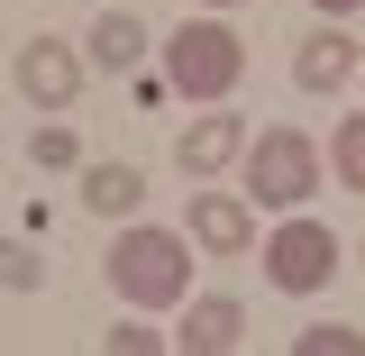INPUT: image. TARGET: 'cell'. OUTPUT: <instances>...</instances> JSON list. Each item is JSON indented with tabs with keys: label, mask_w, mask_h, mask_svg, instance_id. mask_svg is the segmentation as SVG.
Returning <instances> with one entry per match:
<instances>
[{
	"label": "cell",
	"mask_w": 365,
	"mask_h": 356,
	"mask_svg": "<svg viewBox=\"0 0 365 356\" xmlns=\"http://www.w3.org/2000/svg\"><path fill=\"white\" fill-rule=\"evenodd\" d=\"M201 9H247V0H201Z\"/></svg>",
	"instance_id": "cell-18"
},
{
	"label": "cell",
	"mask_w": 365,
	"mask_h": 356,
	"mask_svg": "<svg viewBox=\"0 0 365 356\" xmlns=\"http://www.w3.org/2000/svg\"><path fill=\"white\" fill-rule=\"evenodd\" d=\"M165 83L182 91V101H228V91L247 83V37L228 28V9H210V19H182L174 37H165Z\"/></svg>",
	"instance_id": "cell-2"
},
{
	"label": "cell",
	"mask_w": 365,
	"mask_h": 356,
	"mask_svg": "<svg viewBox=\"0 0 365 356\" xmlns=\"http://www.w3.org/2000/svg\"><path fill=\"white\" fill-rule=\"evenodd\" d=\"M83 37H91V64H101V73H137V55H146V19H128V9H101Z\"/></svg>",
	"instance_id": "cell-11"
},
{
	"label": "cell",
	"mask_w": 365,
	"mask_h": 356,
	"mask_svg": "<svg viewBox=\"0 0 365 356\" xmlns=\"http://www.w3.org/2000/svg\"><path fill=\"white\" fill-rule=\"evenodd\" d=\"M28 156H37L46 174H55V165H73V128H64V119H46V128L28 137Z\"/></svg>",
	"instance_id": "cell-15"
},
{
	"label": "cell",
	"mask_w": 365,
	"mask_h": 356,
	"mask_svg": "<svg viewBox=\"0 0 365 356\" xmlns=\"http://www.w3.org/2000/svg\"><path fill=\"white\" fill-rule=\"evenodd\" d=\"M110 347H119V356H155V347H174V338H165V329H146V320H119V329H110Z\"/></svg>",
	"instance_id": "cell-16"
},
{
	"label": "cell",
	"mask_w": 365,
	"mask_h": 356,
	"mask_svg": "<svg viewBox=\"0 0 365 356\" xmlns=\"http://www.w3.org/2000/svg\"><path fill=\"white\" fill-rule=\"evenodd\" d=\"M237 165H247V192H256L265 210H302V201L319 192V146L302 128H256Z\"/></svg>",
	"instance_id": "cell-4"
},
{
	"label": "cell",
	"mask_w": 365,
	"mask_h": 356,
	"mask_svg": "<svg viewBox=\"0 0 365 356\" xmlns=\"http://www.w3.org/2000/svg\"><path fill=\"white\" fill-rule=\"evenodd\" d=\"M329 174L347 183V192H365V110H347V119L329 128Z\"/></svg>",
	"instance_id": "cell-12"
},
{
	"label": "cell",
	"mask_w": 365,
	"mask_h": 356,
	"mask_svg": "<svg viewBox=\"0 0 365 356\" xmlns=\"http://www.w3.org/2000/svg\"><path fill=\"white\" fill-rule=\"evenodd\" d=\"M311 9H319V19H356L365 0H311Z\"/></svg>",
	"instance_id": "cell-17"
},
{
	"label": "cell",
	"mask_w": 365,
	"mask_h": 356,
	"mask_svg": "<svg viewBox=\"0 0 365 356\" xmlns=\"http://www.w3.org/2000/svg\"><path fill=\"white\" fill-rule=\"evenodd\" d=\"M247 338V311L228 302V293H201V302H182V329H174V347L182 356H228Z\"/></svg>",
	"instance_id": "cell-9"
},
{
	"label": "cell",
	"mask_w": 365,
	"mask_h": 356,
	"mask_svg": "<svg viewBox=\"0 0 365 356\" xmlns=\"http://www.w3.org/2000/svg\"><path fill=\"white\" fill-rule=\"evenodd\" d=\"M137 201H146V174L137 165H83V210L91 220H137Z\"/></svg>",
	"instance_id": "cell-10"
},
{
	"label": "cell",
	"mask_w": 365,
	"mask_h": 356,
	"mask_svg": "<svg viewBox=\"0 0 365 356\" xmlns=\"http://www.w3.org/2000/svg\"><path fill=\"white\" fill-rule=\"evenodd\" d=\"M0 283H9V293H37L46 283V256L28 247V238H0Z\"/></svg>",
	"instance_id": "cell-13"
},
{
	"label": "cell",
	"mask_w": 365,
	"mask_h": 356,
	"mask_svg": "<svg viewBox=\"0 0 365 356\" xmlns=\"http://www.w3.org/2000/svg\"><path fill=\"white\" fill-rule=\"evenodd\" d=\"M182 238H192L201 256H256V210L228 201V192H192V201H182Z\"/></svg>",
	"instance_id": "cell-6"
},
{
	"label": "cell",
	"mask_w": 365,
	"mask_h": 356,
	"mask_svg": "<svg viewBox=\"0 0 365 356\" xmlns=\"http://www.w3.org/2000/svg\"><path fill=\"white\" fill-rule=\"evenodd\" d=\"M256 256H265V283H274V293L311 302V293H329V274H338V256H347V247H338V228H329V220L283 210V228H274Z\"/></svg>",
	"instance_id": "cell-3"
},
{
	"label": "cell",
	"mask_w": 365,
	"mask_h": 356,
	"mask_svg": "<svg viewBox=\"0 0 365 356\" xmlns=\"http://www.w3.org/2000/svg\"><path fill=\"white\" fill-rule=\"evenodd\" d=\"M292 356H365V329H338V320H329V329H302Z\"/></svg>",
	"instance_id": "cell-14"
},
{
	"label": "cell",
	"mask_w": 365,
	"mask_h": 356,
	"mask_svg": "<svg viewBox=\"0 0 365 356\" xmlns=\"http://www.w3.org/2000/svg\"><path fill=\"white\" fill-rule=\"evenodd\" d=\"M237 156H247V119H237V110H220V101H210V110H201V119H192V128L174 137V165H182L192 183L228 174Z\"/></svg>",
	"instance_id": "cell-7"
},
{
	"label": "cell",
	"mask_w": 365,
	"mask_h": 356,
	"mask_svg": "<svg viewBox=\"0 0 365 356\" xmlns=\"http://www.w3.org/2000/svg\"><path fill=\"white\" fill-rule=\"evenodd\" d=\"M9 83L28 110H73V91H83V55L64 37H28L19 46V64H9Z\"/></svg>",
	"instance_id": "cell-5"
},
{
	"label": "cell",
	"mask_w": 365,
	"mask_h": 356,
	"mask_svg": "<svg viewBox=\"0 0 365 356\" xmlns=\"http://www.w3.org/2000/svg\"><path fill=\"white\" fill-rule=\"evenodd\" d=\"M192 238L182 228H155V220H128L110 238V293L128 311H182L192 302Z\"/></svg>",
	"instance_id": "cell-1"
},
{
	"label": "cell",
	"mask_w": 365,
	"mask_h": 356,
	"mask_svg": "<svg viewBox=\"0 0 365 356\" xmlns=\"http://www.w3.org/2000/svg\"><path fill=\"white\" fill-rule=\"evenodd\" d=\"M292 83L311 91V101L347 91V83H356V37H338V19H329L319 37H302V46H292Z\"/></svg>",
	"instance_id": "cell-8"
}]
</instances>
